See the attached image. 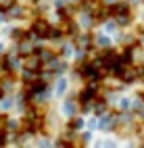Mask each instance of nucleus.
Returning a JSON list of instances; mask_svg holds the SVG:
<instances>
[{
  "instance_id": "1",
  "label": "nucleus",
  "mask_w": 144,
  "mask_h": 148,
  "mask_svg": "<svg viewBox=\"0 0 144 148\" xmlns=\"http://www.w3.org/2000/svg\"><path fill=\"white\" fill-rule=\"evenodd\" d=\"M34 34L40 36V38H46L48 34H50V25H48L46 21H36V25H34Z\"/></svg>"
},
{
  "instance_id": "2",
  "label": "nucleus",
  "mask_w": 144,
  "mask_h": 148,
  "mask_svg": "<svg viewBox=\"0 0 144 148\" xmlns=\"http://www.w3.org/2000/svg\"><path fill=\"white\" fill-rule=\"evenodd\" d=\"M82 11L84 13H98L100 11V4H98V0H84L82 2Z\"/></svg>"
},
{
  "instance_id": "3",
  "label": "nucleus",
  "mask_w": 144,
  "mask_h": 148,
  "mask_svg": "<svg viewBox=\"0 0 144 148\" xmlns=\"http://www.w3.org/2000/svg\"><path fill=\"white\" fill-rule=\"evenodd\" d=\"M25 67L29 69V71H38V69L42 67V58H38V56H27Z\"/></svg>"
},
{
  "instance_id": "4",
  "label": "nucleus",
  "mask_w": 144,
  "mask_h": 148,
  "mask_svg": "<svg viewBox=\"0 0 144 148\" xmlns=\"http://www.w3.org/2000/svg\"><path fill=\"white\" fill-rule=\"evenodd\" d=\"M119 75H121V79L123 82H134V79H136V69H123L121 67V71H119Z\"/></svg>"
},
{
  "instance_id": "5",
  "label": "nucleus",
  "mask_w": 144,
  "mask_h": 148,
  "mask_svg": "<svg viewBox=\"0 0 144 148\" xmlns=\"http://www.w3.org/2000/svg\"><path fill=\"white\" fill-rule=\"evenodd\" d=\"M111 13H113V15H123V13H128V4H117V6H111Z\"/></svg>"
},
{
  "instance_id": "6",
  "label": "nucleus",
  "mask_w": 144,
  "mask_h": 148,
  "mask_svg": "<svg viewBox=\"0 0 144 148\" xmlns=\"http://www.w3.org/2000/svg\"><path fill=\"white\" fill-rule=\"evenodd\" d=\"M19 52H21V54H29L32 52V44L29 42H21V44H19Z\"/></svg>"
},
{
  "instance_id": "7",
  "label": "nucleus",
  "mask_w": 144,
  "mask_h": 148,
  "mask_svg": "<svg viewBox=\"0 0 144 148\" xmlns=\"http://www.w3.org/2000/svg\"><path fill=\"white\" fill-rule=\"evenodd\" d=\"M117 23H119V25H128V23H130V15H128V13L119 15V17H117Z\"/></svg>"
},
{
  "instance_id": "8",
  "label": "nucleus",
  "mask_w": 144,
  "mask_h": 148,
  "mask_svg": "<svg viewBox=\"0 0 144 148\" xmlns=\"http://www.w3.org/2000/svg\"><path fill=\"white\" fill-rule=\"evenodd\" d=\"M82 125H84V121H82V119H73V121L69 123V127H71V130H80Z\"/></svg>"
},
{
  "instance_id": "9",
  "label": "nucleus",
  "mask_w": 144,
  "mask_h": 148,
  "mask_svg": "<svg viewBox=\"0 0 144 148\" xmlns=\"http://www.w3.org/2000/svg\"><path fill=\"white\" fill-rule=\"evenodd\" d=\"M77 44H80L82 48H86V46H88V44H90V38H88V36H82V40H80Z\"/></svg>"
},
{
  "instance_id": "10",
  "label": "nucleus",
  "mask_w": 144,
  "mask_h": 148,
  "mask_svg": "<svg viewBox=\"0 0 144 148\" xmlns=\"http://www.w3.org/2000/svg\"><path fill=\"white\" fill-rule=\"evenodd\" d=\"M104 113V102H98L96 104V115H102Z\"/></svg>"
},
{
  "instance_id": "11",
  "label": "nucleus",
  "mask_w": 144,
  "mask_h": 148,
  "mask_svg": "<svg viewBox=\"0 0 144 148\" xmlns=\"http://www.w3.org/2000/svg\"><path fill=\"white\" fill-rule=\"evenodd\" d=\"M96 42H98V46H109V40H107V38H98Z\"/></svg>"
},
{
  "instance_id": "12",
  "label": "nucleus",
  "mask_w": 144,
  "mask_h": 148,
  "mask_svg": "<svg viewBox=\"0 0 144 148\" xmlns=\"http://www.w3.org/2000/svg\"><path fill=\"white\" fill-rule=\"evenodd\" d=\"M2 144H4V136H2V134H0V146H2Z\"/></svg>"
},
{
  "instance_id": "13",
  "label": "nucleus",
  "mask_w": 144,
  "mask_h": 148,
  "mask_svg": "<svg viewBox=\"0 0 144 148\" xmlns=\"http://www.w3.org/2000/svg\"><path fill=\"white\" fill-rule=\"evenodd\" d=\"M140 115H142V117H144V106H142V108H140Z\"/></svg>"
},
{
  "instance_id": "14",
  "label": "nucleus",
  "mask_w": 144,
  "mask_h": 148,
  "mask_svg": "<svg viewBox=\"0 0 144 148\" xmlns=\"http://www.w3.org/2000/svg\"><path fill=\"white\" fill-rule=\"evenodd\" d=\"M0 98H2V88H0Z\"/></svg>"
}]
</instances>
